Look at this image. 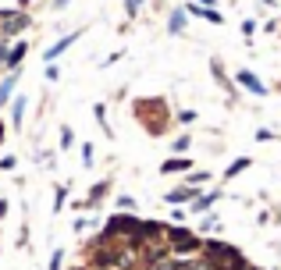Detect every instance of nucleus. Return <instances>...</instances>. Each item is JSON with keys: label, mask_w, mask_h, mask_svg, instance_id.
Here are the masks:
<instances>
[{"label": "nucleus", "mask_w": 281, "mask_h": 270, "mask_svg": "<svg viewBox=\"0 0 281 270\" xmlns=\"http://www.w3.org/2000/svg\"><path fill=\"white\" fill-rule=\"evenodd\" d=\"M239 79H242V85H249V89H253V93H263V85H260V82H256L253 75H249V71H242Z\"/></svg>", "instance_id": "obj_1"}, {"label": "nucleus", "mask_w": 281, "mask_h": 270, "mask_svg": "<svg viewBox=\"0 0 281 270\" xmlns=\"http://www.w3.org/2000/svg\"><path fill=\"white\" fill-rule=\"evenodd\" d=\"M182 167H189L185 160H171V163H164V171H182Z\"/></svg>", "instance_id": "obj_2"}]
</instances>
